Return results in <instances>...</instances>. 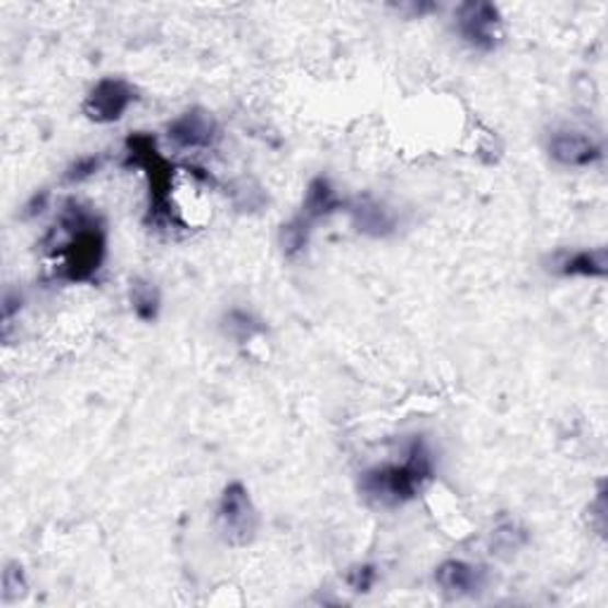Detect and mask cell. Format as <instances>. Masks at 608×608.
Masks as SVG:
<instances>
[{
	"label": "cell",
	"instance_id": "6da1fadb",
	"mask_svg": "<svg viewBox=\"0 0 608 608\" xmlns=\"http://www.w3.org/2000/svg\"><path fill=\"white\" fill-rule=\"evenodd\" d=\"M435 473V463L428 445L416 437L409 445L406 457L402 463L378 466V469L366 471L359 480V490L366 500L380 506H400L412 502L423 485L431 483Z\"/></svg>",
	"mask_w": 608,
	"mask_h": 608
},
{
	"label": "cell",
	"instance_id": "7a4b0ae2",
	"mask_svg": "<svg viewBox=\"0 0 608 608\" xmlns=\"http://www.w3.org/2000/svg\"><path fill=\"white\" fill-rule=\"evenodd\" d=\"M62 226L69 231V240L60 250L62 276L72 283L91 280L105 257V231L101 221L77 203H69Z\"/></svg>",
	"mask_w": 608,
	"mask_h": 608
},
{
	"label": "cell",
	"instance_id": "3957f363",
	"mask_svg": "<svg viewBox=\"0 0 608 608\" xmlns=\"http://www.w3.org/2000/svg\"><path fill=\"white\" fill-rule=\"evenodd\" d=\"M131 162L144 167L150 181V217L152 219H172L169 211V191H172V164L154 148V138L150 136H131L129 138Z\"/></svg>",
	"mask_w": 608,
	"mask_h": 608
},
{
	"label": "cell",
	"instance_id": "277c9868",
	"mask_svg": "<svg viewBox=\"0 0 608 608\" xmlns=\"http://www.w3.org/2000/svg\"><path fill=\"white\" fill-rule=\"evenodd\" d=\"M457 32L471 48L483 53L494 50L502 38L500 8L485 3V0H473V3L459 5Z\"/></svg>",
	"mask_w": 608,
	"mask_h": 608
},
{
	"label": "cell",
	"instance_id": "5b68a950",
	"mask_svg": "<svg viewBox=\"0 0 608 608\" xmlns=\"http://www.w3.org/2000/svg\"><path fill=\"white\" fill-rule=\"evenodd\" d=\"M219 526L231 544H248L257 532V512H254L250 492L243 483H231L223 487L219 500Z\"/></svg>",
	"mask_w": 608,
	"mask_h": 608
},
{
	"label": "cell",
	"instance_id": "8992f818",
	"mask_svg": "<svg viewBox=\"0 0 608 608\" xmlns=\"http://www.w3.org/2000/svg\"><path fill=\"white\" fill-rule=\"evenodd\" d=\"M136 101V89L126 79L107 77L101 79L91 89V93L83 101V115L95 124H112L124 117Z\"/></svg>",
	"mask_w": 608,
	"mask_h": 608
},
{
	"label": "cell",
	"instance_id": "52a82bcc",
	"mask_svg": "<svg viewBox=\"0 0 608 608\" xmlns=\"http://www.w3.org/2000/svg\"><path fill=\"white\" fill-rule=\"evenodd\" d=\"M167 136L179 150L209 148L219 138V126L207 110L193 107L167 126Z\"/></svg>",
	"mask_w": 608,
	"mask_h": 608
},
{
	"label": "cell",
	"instance_id": "ba28073f",
	"mask_svg": "<svg viewBox=\"0 0 608 608\" xmlns=\"http://www.w3.org/2000/svg\"><path fill=\"white\" fill-rule=\"evenodd\" d=\"M435 583L451 599L475 597V594L483 592L487 585V571L483 565H473L461 559H449L437 565Z\"/></svg>",
	"mask_w": 608,
	"mask_h": 608
},
{
	"label": "cell",
	"instance_id": "9c48e42d",
	"mask_svg": "<svg viewBox=\"0 0 608 608\" xmlns=\"http://www.w3.org/2000/svg\"><path fill=\"white\" fill-rule=\"evenodd\" d=\"M549 154L563 167H589L601 160V146L585 131L561 129L549 138Z\"/></svg>",
	"mask_w": 608,
	"mask_h": 608
},
{
	"label": "cell",
	"instance_id": "30bf717a",
	"mask_svg": "<svg viewBox=\"0 0 608 608\" xmlns=\"http://www.w3.org/2000/svg\"><path fill=\"white\" fill-rule=\"evenodd\" d=\"M341 207H343V200L337 197L335 188L331 186V181L323 179V176H317L307 186L302 209H300V215H295V219L305 223L307 229H312L317 221L331 217L333 211H337Z\"/></svg>",
	"mask_w": 608,
	"mask_h": 608
},
{
	"label": "cell",
	"instance_id": "8fae6325",
	"mask_svg": "<svg viewBox=\"0 0 608 608\" xmlns=\"http://www.w3.org/2000/svg\"><path fill=\"white\" fill-rule=\"evenodd\" d=\"M349 215L355 229L364 236L371 238H386L394 231V215L383 203L374 200V197H359L349 205Z\"/></svg>",
	"mask_w": 608,
	"mask_h": 608
},
{
	"label": "cell",
	"instance_id": "7c38bea8",
	"mask_svg": "<svg viewBox=\"0 0 608 608\" xmlns=\"http://www.w3.org/2000/svg\"><path fill=\"white\" fill-rule=\"evenodd\" d=\"M608 272V252L604 248L597 250H580L569 254L559 262L561 276H585V278H604Z\"/></svg>",
	"mask_w": 608,
	"mask_h": 608
},
{
	"label": "cell",
	"instance_id": "4fadbf2b",
	"mask_svg": "<svg viewBox=\"0 0 608 608\" xmlns=\"http://www.w3.org/2000/svg\"><path fill=\"white\" fill-rule=\"evenodd\" d=\"M528 544V530L516 520H502L490 535V549L494 557L508 559Z\"/></svg>",
	"mask_w": 608,
	"mask_h": 608
},
{
	"label": "cell",
	"instance_id": "5bb4252c",
	"mask_svg": "<svg viewBox=\"0 0 608 608\" xmlns=\"http://www.w3.org/2000/svg\"><path fill=\"white\" fill-rule=\"evenodd\" d=\"M131 302H134V312L138 319H144V321L158 319L160 292L152 286V283L138 278L131 288Z\"/></svg>",
	"mask_w": 608,
	"mask_h": 608
},
{
	"label": "cell",
	"instance_id": "9a60e30c",
	"mask_svg": "<svg viewBox=\"0 0 608 608\" xmlns=\"http://www.w3.org/2000/svg\"><path fill=\"white\" fill-rule=\"evenodd\" d=\"M226 333L236 337V341L245 343L252 335L262 333V326L250 312H243V309H233V312H229V317H226Z\"/></svg>",
	"mask_w": 608,
	"mask_h": 608
},
{
	"label": "cell",
	"instance_id": "2e32d148",
	"mask_svg": "<svg viewBox=\"0 0 608 608\" xmlns=\"http://www.w3.org/2000/svg\"><path fill=\"white\" fill-rule=\"evenodd\" d=\"M24 589H26V583H24L22 565L20 563H10L5 575H3V597H5V601L20 599L22 594H24Z\"/></svg>",
	"mask_w": 608,
	"mask_h": 608
},
{
	"label": "cell",
	"instance_id": "e0dca14e",
	"mask_svg": "<svg viewBox=\"0 0 608 608\" xmlns=\"http://www.w3.org/2000/svg\"><path fill=\"white\" fill-rule=\"evenodd\" d=\"M376 583V569L374 565H357L347 573V585L355 592H369Z\"/></svg>",
	"mask_w": 608,
	"mask_h": 608
},
{
	"label": "cell",
	"instance_id": "ac0fdd59",
	"mask_svg": "<svg viewBox=\"0 0 608 608\" xmlns=\"http://www.w3.org/2000/svg\"><path fill=\"white\" fill-rule=\"evenodd\" d=\"M97 167H101V160H97V158H81L72 167H69L67 181L79 183L83 179H89V176H93L97 172Z\"/></svg>",
	"mask_w": 608,
	"mask_h": 608
}]
</instances>
